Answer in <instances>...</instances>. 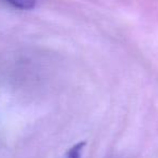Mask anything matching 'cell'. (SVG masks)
I'll return each mask as SVG.
<instances>
[{"label":"cell","mask_w":158,"mask_h":158,"mask_svg":"<svg viewBox=\"0 0 158 158\" xmlns=\"http://www.w3.org/2000/svg\"><path fill=\"white\" fill-rule=\"evenodd\" d=\"M12 7L20 10H31L35 8L37 0H5Z\"/></svg>","instance_id":"obj_1"},{"label":"cell","mask_w":158,"mask_h":158,"mask_svg":"<svg viewBox=\"0 0 158 158\" xmlns=\"http://www.w3.org/2000/svg\"><path fill=\"white\" fill-rule=\"evenodd\" d=\"M84 148H85V142L77 143V144H75L74 146H72L66 152L65 156L63 158H81Z\"/></svg>","instance_id":"obj_2"}]
</instances>
